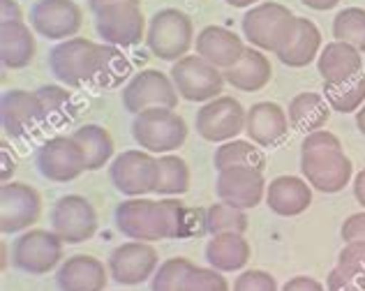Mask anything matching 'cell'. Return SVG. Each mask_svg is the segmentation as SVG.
Segmentation results:
<instances>
[{"label":"cell","instance_id":"44","mask_svg":"<svg viewBox=\"0 0 365 291\" xmlns=\"http://www.w3.org/2000/svg\"><path fill=\"white\" fill-rule=\"evenodd\" d=\"M282 291H326V287L314 277L299 275V277H292L289 282H284Z\"/></svg>","mask_w":365,"mask_h":291},{"label":"cell","instance_id":"37","mask_svg":"<svg viewBox=\"0 0 365 291\" xmlns=\"http://www.w3.org/2000/svg\"><path fill=\"white\" fill-rule=\"evenodd\" d=\"M180 291H229V282L215 268L192 266L182 280Z\"/></svg>","mask_w":365,"mask_h":291},{"label":"cell","instance_id":"14","mask_svg":"<svg viewBox=\"0 0 365 291\" xmlns=\"http://www.w3.org/2000/svg\"><path fill=\"white\" fill-rule=\"evenodd\" d=\"M95 31L109 46H134L146 40V19L141 5H109L95 14Z\"/></svg>","mask_w":365,"mask_h":291},{"label":"cell","instance_id":"18","mask_svg":"<svg viewBox=\"0 0 365 291\" xmlns=\"http://www.w3.org/2000/svg\"><path fill=\"white\" fill-rule=\"evenodd\" d=\"M83 24L81 7L74 0H37L31 7V26L46 40H70Z\"/></svg>","mask_w":365,"mask_h":291},{"label":"cell","instance_id":"34","mask_svg":"<svg viewBox=\"0 0 365 291\" xmlns=\"http://www.w3.org/2000/svg\"><path fill=\"white\" fill-rule=\"evenodd\" d=\"M247 215L245 210L229 206L225 201H215L206 208V231L210 236L217 234H245Z\"/></svg>","mask_w":365,"mask_h":291},{"label":"cell","instance_id":"5","mask_svg":"<svg viewBox=\"0 0 365 291\" xmlns=\"http://www.w3.org/2000/svg\"><path fill=\"white\" fill-rule=\"evenodd\" d=\"M132 137L148 153H174L187 139V125L174 109L153 106L134 116Z\"/></svg>","mask_w":365,"mask_h":291},{"label":"cell","instance_id":"26","mask_svg":"<svg viewBox=\"0 0 365 291\" xmlns=\"http://www.w3.org/2000/svg\"><path fill=\"white\" fill-rule=\"evenodd\" d=\"M35 58V35L24 21L0 24V61L7 70H21Z\"/></svg>","mask_w":365,"mask_h":291},{"label":"cell","instance_id":"21","mask_svg":"<svg viewBox=\"0 0 365 291\" xmlns=\"http://www.w3.org/2000/svg\"><path fill=\"white\" fill-rule=\"evenodd\" d=\"M109 282V268L91 255H74L65 259L56 273L61 291H104Z\"/></svg>","mask_w":365,"mask_h":291},{"label":"cell","instance_id":"40","mask_svg":"<svg viewBox=\"0 0 365 291\" xmlns=\"http://www.w3.org/2000/svg\"><path fill=\"white\" fill-rule=\"evenodd\" d=\"M234 291H277V282L271 273L252 268V270H243L236 277Z\"/></svg>","mask_w":365,"mask_h":291},{"label":"cell","instance_id":"22","mask_svg":"<svg viewBox=\"0 0 365 291\" xmlns=\"http://www.w3.org/2000/svg\"><path fill=\"white\" fill-rule=\"evenodd\" d=\"M312 188L299 176H277L266 188V206L280 218H296L310 208Z\"/></svg>","mask_w":365,"mask_h":291},{"label":"cell","instance_id":"9","mask_svg":"<svg viewBox=\"0 0 365 291\" xmlns=\"http://www.w3.org/2000/svg\"><path fill=\"white\" fill-rule=\"evenodd\" d=\"M245 118L247 111L241 102L229 95H220L197 111L195 128L201 139L210 143H225L245 132Z\"/></svg>","mask_w":365,"mask_h":291},{"label":"cell","instance_id":"36","mask_svg":"<svg viewBox=\"0 0 365 291\" xmlns=\"http://www.w3.org/2000/svg\"><path fill=\"white\" fill-rule=\"evenodd\" d=\"M195 266L185 257H171L158 266L155 275L150 277V291H180L187 270Z\"/></svg>","mask_w":365,"mask_h":291},{"label":"cell","instance_id":"3","mask_svg":"<svg viewBox=\"0 0 365 291\" xmlns=\"http://www.w3.org/2000/svg\"><path fill=\"white\" fill-rule=\"evenodd\" d=\"M296 26H299V16H294L292 9L280 3H259L250 7L241 21L250 46L271 53H280L289 44Z\"/></svg>","mask_w":365,"mask_h":291},{"label":"cell","instance_id":"38","mask_svg":"<svg viewBox=\"0 0 365 291\" xmlns=\"http://www.w3.org/2000/svg\"><path fill=\"white\" fill-rule=\"evenodd\" d=\"M42 102L44 118L46 121H61L72 109V95L61 86H42L40 91H35Z\"/></svg>","mask_w":365,"mask_h":291},{"label":"cell","instance_id":"7","mask_svg":"<svg viewBox=\"0 0 365 291\" xmlns=\"http://www.w3.org/2000/svg\"><path fill=\"white\" fill-rule=\"evenodd\" d=\"M61 236L46 229H28L14 240L12 264L28 275H46L63 259Z\"/></svg>","mask_w":365,"mask_h":291},{"label":"cell","instance_id":"16","mask_svg":"<svg viewBox=\"0 0 365 291\" xmlns=\"http://www.w3.org/2000/svg\"><path fill=\"white\" fill-rule=\"evenodd\" d=\"M160 266V257L158 250L150 245V242L143 240H130L123 242L109 255V275L113 282L125 285V287H134L141 285L155 275V270Z\"/></svg>","mask_w":365,"mask_h":291},{"label":"cell","instance_id":"46","mask_svg":"<svg viewBox=\"0 0 365 291\" xmlns=\"http://www.w3.org/2000/svg\"><path fill=\"white\" fill-rule=\"evenodd\" d=\"M120 3H130V5H141L139 0H88V7H91V12L98 14L100 9L104 7H109V5H120Z\"/></svg>","mask_w":365,"mask_h":291},{"label":"cell","instance_id":"49","mask_svg":"<svg viewBox=\"0 0 365 291\" xmlns=\"http://www.w3.org/2000/svg\"><path fill=\"white\" fill-rule=\"evenodd\" d=\"M225 3L232 7H255L259 0H225Z\"/></svg>","mask_w":365,"mask_h":291},{"label":"cell","instance_id":"35","mask_svg":"<svg viewBox=\"0 0 365 291\" xmlns=\"http://www.w3.org/2000/svg\"><path fill=\"white\" fill-rule=\"evenodd\" d=\"M333 35L338 42H347L365 51V9L361 7H344L333 19Z\"/></svg>","mask_w":365,"mask_h":291},{"label":"cell","instance_id":"1","mask_svg":"<svg viewBox=\"0 0 365 291\" xmlns=\"http://www.w3.org/2000/svg\"><path fill=\"white\" fill-rule=\"evenodd\" d=\"M113 222L120 234L132 240L190 238V210L174 197H165L162 201L130 197L116 206Z\"/></svg>","mask_w":365,"mask_h":291},{"label":"cell","instance_id":"32","mask_svg":"<svg viewBox=\"0 0 365 291\" xmlns=\"http://www.w3.org/2000/svg\"><path fill=\"white\" fill-rule=\"evenodd\" d=\"M160 178H158V194L162 197H180L190 190V167L178 155H162L158 158Z\"/></svg>","mask_w":365,"mask_h":291},{"label":"cell","instance_id":"4","mask_svg":"<svg viewBox=\"0 0 365 291\" xmlns=\"http://www.w3.org/2000/svg\"><path fill=\"white\" fill-rule=\"evenodd\" d=\"M192 44H195V26L185 12L176 7H165L150 19L146 46L160 61H180L187 56Z\"/></svg>","mask_w":365,"mask_h":291},{"label":"cell","instance_id":"39","mask_svg":"<svg viewBox=\"0 0 365 291\" xmlns=\"http://www.w3.org/2000/svg\"><path fill=\"white\" fill-rule=\"evenodd\" d=\"M326 291H365V275L335 266L326 277Z\"/></svg>","mask_w":365,"mask_h":291},{"label":"cell","instance_id":"47","mask_svg":"<svg viewBox=\"0 0 365 291\" xmlns=\"http://www.w3.org/2000/svg\"><path fill=\"white\" fill-rule=\"evenodd\" d=\"M354 197L365 208V169L356 173V178H354Z\"/></svg>","mask_w":365,"mask_h":291},{"label":"cell","instance_id":"45","mask_svg":"<svg viewBox=\"0 0 365 291\" xmlns=\"http://www.w3.org/2000/svg\"><path fill=\"white\" fill-rule=\"evenodd\" d=\"M24 21V12L16 0H0V24Z\"/></svg>","mask_w":365,"mask_h":291},{"label":"cell","instance_id":"29","mask_svg":"<svg viewBox=\"0 0 365 291\" xmlns=\"http://www.w3.org/2000/svg\"><path fill=\"white\" fill-rule=\"evenodd\" d=\"M322 48V33L310 19L299 16V26H296V33L289 40L277 58L287 65V67H307L310 65L317 53Z\"/></svg>","mask_w":365,"mask_h":291},{"label":"cell","instance_id":"6","mask_svg":"<svg viewBox=\"0 0 365 291\" xmlns=\"http://www.w3.org/2000/svg\"><path fill=\"white\" fill-rule=\"evenodd\" d=\"M178 95L187 102H210L220 97L225 86V74L197 53H187L169 70Z\"/></svg>","mask_w":365,"mask_h":291},{"label":"cell","instance_id":"8","mask_svg":"<svg viewBox=\"0 0 365 291\" xmlns=\"http://www.w3.org/2000/svg\"><path fill=\"white\" fill-rule=\"evenodd\" d=\"M109 178L125 197H143L158 190L160 164L148 150H125L109 167Z\"/></svg>","mask_w":365,"mask_h":291},{"label":"cell","instance_id":"31","mask_svg":"<svg viewBox=\"0 0 365 291\" xmlns=\"http://www.w3.org/2000/svg\"><path fill=\"white\" fill-rule=\"evenodd\" d=\"M213 164L217 171L229 169V167H255L262 169L266 167V155L262 153V146L255 141H243V139H232L217 146L213 155Z\"/></svg>","mask_w":365,"mask_h":291},{"label":"cell","instance_id":"2","mask_svg":"<svg viewBox=\"0 0 365 291\" xmlns=\"http://www.w3.org/2000/svg\"><path fill=\"white\" fill-rule=\"evenodd\" d=\"M113 48L116 46L95 44L86 37H70L49 51V67L58 81L79 88V86L102 76Z\"/></svg>","mask_w":365,"mask_h":291},{"label":"cell","instance_id":"28","mask_svg":"<svg viewBox=\"0 0 365 291\" xmlns=\"http://www.w3.org/2000/svg\"><path fill=\"white\" fill-rule=\"evenodd\" d=\"M331 111L333 109L329 106V102H326L324 95L305 91V93H299L289 102V113H287V118H289V125L294 130L310 134V132L322 130L324 125L329 123Z\"/></svg>","mask_w":365,"mask_h":291},{"label":"cell","instance_id":"17","mask_svg":"<svg viewBox=\"0 0 365 291\" xmlns=\"http://www.w3.org/2000/svg\"><path fill=\"white\" fill-rule=\"evenodd\" d=\"M217 199L234 208H257L266 197V180L262 169L255 167H229L217 171L215 180Z\"/></svg>","mask_w":365,"mask_h":291},{"label":"cell","instance_id":"43","mask_svg":"<svg viewBox=\"0 0 365 291\" xmlns=\"http://www.w3.org/2000/svg\"><path fill=\"white\" fill-rule=\"evenodd\" d=\"M340 234H342L344 242L365 240V213H356V215H349L344 220Z\"/></svg>","mask_w":365,"mask_h":291},{"label":"cell","instance_id":"15","mask_svg":"<svg viewBox=\"0 0 365 291\" xmlns=\"http://www.w3.org/2000/svg\"><path fill=\"white\" fill-rule=\"evenodd\" d=\"M42 197L28 183H3L0 188V231L24 234L40 220Z\"/></svg>","mask_w":365,"mask_h":291},{"label":"cell","instance_id":"13","mask_svg":"<svg viewBox=\"0 0 365 291\" xmlns=\"http://www.w3.org/2000/svg\"><path fill=\"white\" fill-rule=\"evenodd\" d=\"M301 171L310 188L324 194H335L344 190V185L351 180L354 164L342 148H326L301 153Z\"/></svg>","mask_w":365,"mask_h":291},{"label":"cell","instance_id":"24","mask_svg":"<svg viewBox=\"0 0 365 291\" xmlns=\"http://www.w3.org/2000/svg\"><path fill=\"white\" fill-rule=\"evenodd\" d=\"M363 70V56L356 46L347 42H331L322 48L317 58V72L324 79V83H344L359 76Z\"/></svg>","mask_w":365,"mask_h":291},{"label":"cell","instance_id":"23","mask_svg":"<svg viewBox=\"0 0 365 291\" xmlns=\"http://www.w3.org/2000/svg\"><path fill=\"white\" fill-rule=\"evenodd\" d=\"M289 118L280 104L275 102H257L247 109L245 134L257 146H275L287 137Z\"/></svg>","mask_w":365,"mask_h":291},{"label":"cell","instance_id":"12","mask_svg":"<svg viewBox=\"0 0 365 291\" xmlns=\"http://www.w3.org/2000/svg\"><path fill=\"white\" fill-rule=\"evenodd\" d=\"M123 106L130 113H141L153 106H165V109H176L178 106V91L171 76L160 70H143L134 74L123 88Z\"/></svg>","mask_w":365,"mask_h":291},{"label":"cell","instance_id":"19","mask_svg":"<svg viewBox=\"0 0 365 291\" xmlns=\"http://www.w3.org/2000/svg\"><path fill=\"white\" fill-rule=\"evenodd\" d=\"M44 118V109L37 93H28L21 88L5 91L0 97V125L7 137L19 139L37 128Z\"/></svg>","mask_w":365,"mask_h":291},{"label":"cell","instance_id":"42","mask_svg":"<svg viewBox=\"0 0 365 291\" xmlns=\"http://www.w3.org/2000/svg\"><path fill=\"white\" fill-rule=\"evenodd\" d=\"M326 148H342L340 139L329 130H317L305 134L301 143V153H314V150H326Z\"/></svg>","mask_w":365,"mask_h":291},{"label":"cell","instance_id":"27","mask_svg":"<svg viewBox=\"0 0 365 291\" xmlns=\"http://www.w3.org/2000/svg\"><path fill=\"white\" fill-rule=\"evenodd\" d=\"M206 261L220 273H234L250 261V242L243 234H217L206 242Z\"/></svg>","mask_w":365,"mask_h":291},{"label":"cell","instance_id":"33","mask_svg":"<svg viewBox=\"0 0 365 291\" xmlns=\"http://www.w3.org/2000/svg\"><path fill=\"white\" fill-rule=\"evenodd\" d=\"M324 97L333 111L351 113L365 104V74L354 76L344 83H324Z\"/></svg>","mask_w":365,"mask_h":291},{"label":"cell","instance_id":"10","mask_svg":"<svg viewBox=\"0 0 365 291\" xmlns=\"http://www.w3.org/2000/svg\"><path fill=\"white\" fill-rule=\"evenodd\" d=\"M51 231L67 245H79L98 231V213L81 194H65L51 208Z\"/></svg>","mask_w":365,"mask_h":291},{"label":"cell","instance_id":"30","mask_svg":"<svg viewBox=\"0 0 365 291\" xmlns=\"http://www.w3.org/2000/svg\"><path fill=\"white\" fill-rule=\"evenodd\" d=\"M74 141L86 155V171H98L113 158V139L102 125H81L74 130Z\"/></svg>","mask_w":365,"mask_h":291},{"label":"cell","instance_id":"48","mask_svg":"<svg viewBox=\"0 0 365 291\" xmlns=\"http://www.w3.org/2000/svg\"><path fill=\"white\" fill-rule=\"evenodd\" d=\"M305 7L317 9V12H326V9H333L340 0H301Z\"/></svg>","mask_w":365,"mask_h":291},{"label":"cell","instance_id":"11","mask_svg":"<svg viewBox=\"0 0 365 291\" xmlns=\"http://www.w3.org/2000/svg\"><path fill=\"white\" fill-rule=\"evenodd\" d=\"M37 171L51 183H70L86 171V155L74 137H51L35 153Z\"/></svg>","mask_w":365,"mask_h":291},{"label":"cell","instance_id":"20","mask_svg":"<svg viewBox=\"0 0 365 291\" xmlns=\"http://www.w3.org/2000/svg\"><path fill=\"white\" fill-rule=\"evenodd\" d=\"M197 56H201L210 65H215L217 70H229L234 67L245 53V44L234 31L222 26H206L204 31H199L195 40Z\"/></svg>","mask_w":365,"mask_h":291},{"label":"cell","instance_id":"25","mask_svg":"<svg viewBox=\"0 0 365 291\" xmlns=\"http://www.w3.org/2000/svg\"><path fill=\"white\" fill-rule=\"evenodd\" d=\"M222 74H225V81L232 83L236 91L257 93L266 88L268 81H271L273 67L268 63V58L262 53V48L247 46L241 61L234 67H229V70H225Z\"/></svg>","mask_w":365,"mask_h":291},{"label":"cell","instance_id":"50","mask_svg":"<svg viewBox=\"0 0 365 291\" xmlns=\"http://www.w3.org/2000/svg\"><path fill=\"white\" fill-rule=\"evenodd\" d=\"M356 128H359L361 134H365V104L361 106L359 113H356Z\"/></svg>","mask_w":365,"mask_h":291},{"label":"cell","instance_id":"41","mask_svg":"<svg viewBox=\"0 0 365 291\" xmlns=\"http://www.w3.org/2000/svg\"><path fill=\"white\" fill-rule=\"evenodd\" d=\"M338 266L365 275V240L347 242V245H344L342 252L338 255Z\"/></svg>","mask_w":365,"mask_h":291}]
</instances>
